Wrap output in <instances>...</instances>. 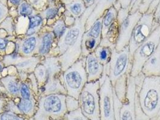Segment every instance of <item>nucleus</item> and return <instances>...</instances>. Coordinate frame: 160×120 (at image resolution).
<instances>
[{
    "label": "nucleus",
    "mask_w": 160,
    "mask_h": 120,
    "mask_svg": "<svg viewBox=\"0 0 160 120\" xmlns=\"http://www.w3.org/2000/svg\"><path fill=\"white\" fill-rule=\"evenodd\" d=\"M98 1L96 0L92 6L86 8L84 13L75 19L72 26L67 28L64 34L56 41V45L48 55V56L58 57L62 72L66 70L81 57V41L86 31V22Z\"/></svg>",
    "instance_id": "1"
},
{
    "label": "nucleus",
    "mask_w": 160,
    "mask_h": 120,
    "mask_svg": "<svg viewBox=\"0 0 160 120\" xmlns=\"http://www.w3.org/2000/svg\"><path fill=\"white\" fill-rule=\"evenodd\" d=\"M112 54L110 60L104 67V73L111 81L113 90L122 102L125 100L128 78L132 70V56L129 52V46L120 51L112 48Z\"/></svg>",
    "instance_id": "2"
},
{
    "label": "nucleus",
    "mask_w": 160,
    "mask_h": 120,
    "mask_svg": "<svg viewBox=\"0 0 160 120\" xmlns=\"http://www.w3.org/2000/svg\"><path fill=\"white\" fill-rule=\"evenodd\" d=\"M134 80L143 111L149 118L155 117L160 109V76L145 77L141 72Z\"/></svg>",
    "instance_id": "3"
},
{
    "label": "nucleus",
    "mask_w": 160,
    "mask_h": 120,
    "mask_svg": "<svg viewBox=\"0 0 160 120\" xmlns=\"http://www.w3.org/2000/svg\"><path fill=\"white\" fill-rule=\"evenodd\" d=\"M66 95L57 94L41 96L38 98V108L28 120H60L68 113Z\"/></svg>",
    "instance_id": "4"
},
{
    "label": "nucleus",
    "mask_w": 160,
    "mask_h": 120,
    "mask_svg": "<svg viewBox=\"0 0 160 120\" xmlns=\"http://www.w3.org/2000/svg\"><path fill=\"white\" fill-rule=\"evenodd\" d=\"M85 65L86 58L80 57L78 60L59 75V78L66 89V95L77 100L79 99L82 89L88 83Z\"/></svg>",
    "instance_id": "5"
},
{
    "label": "nucleus",
    "mask_w": 160,
    "mask_h": 120,
    "mask_svg": "<svg viewBox=\"0 0 160 120\" xmlns=\"http://www.w3.org/2000/svg\"><path fill=\"white\" fill-rule=\"evenodd\" d=\"M160 39V25L153 21L151 35L137 49L132 55L131 76L136 77L142 72L145 63L152 56L157 47Z\"/></svg>",
    "instance_id": "6"
},
{
    "label": "nucleus",
    "mask_w": 160,
    "mask_h": 120,
    "mask_svg": "<svg viewBox=\"0 0 160 120\" xmlns=\"http://www.w3.org/2000/svg\"><path fill=\"white\" fill-rule=\"evenodd\" d=\"M99 81L88 82L82 89L79 103L81 112L89 120H101L99 89Z\"/></svg>",
    "instance_id": "7"
},
{
    "label": "nucleus",
    "mask_w": 160,
    "mask_h": 120,
    "mask_svg": "<svg viewBox=\"0 0 160 120\" xmlns=\"http://www.w3.org/2000/svg\"><path fill=\"white\" fill-rule=\"evenodd\" d=\"M138 10L129 14V8H120L118 11L117 21L119 25V37L115 49L120 51L129 45L133 30L142 16Z\"/></svg>",
    "instance_id": "8"
},
{
    "label": "nucleus",
    "mask_w": 160,
    "mask_h": 120,
    "mask_svg": "<svg viewBox=\"0 0 160 120\" xmlns=\"http://www.w3.org/2000/svg\"><path fill=\"white\" fill-rule=\"evenodd\" d=\"M99 108L101 120H116L114 109L113 88L109 78L103 74L99 80Z\"/></svg>",
    "instance_id": "9"
},
{
    "label": "nucleus",
    "mask_w": 160,
    "mask_h": 120,
    "mask_svg": "<svg viewBox=\"0 0 160 120\" xmlns=\"http://www.w3.org/2000/svg\"><path fill=\"white\" fill-rule=\"evenodd\" d=\"M153 13H145L135 26L128 45L132 58L137 49L151 35L153 30Z\"/></svg>",
    "instance_id": "10"
},
{
    "label": "nucleus",
    "mask_w": 160,
    "mask_h": 120,
    "mask_svg": "<svg viewBox=\"0 0 160 120\" xmlns=\"http://www.w3.org/2000/svg\"><path fill=\"white\" fill-rule=\"evenodd\" d=\"M39 56H23L13 52L2 56L1 61L5 67L13 66L16 69L18 74H30L34 72L36 66L42 60Z\"/></svg>",
    "instance_id": "11"
},
{
    "label": "nucleus",
    "mask_w": 160,
    "mask_h": 120,
    "mask_svg": "<svg viewBox=\"0 0 160 120\" xmlns=\"http://www.w3.org/2000/svg\"><path fill=\"white\" fill-rule=\"evenodd\" d=\"M136 84L134 77L130 75L125 100L122 102L119 113L120 120H136L135 112Z\"/></svg>",
    "instance_id": "12"
},
{
    "label": "nucleus",
    "mask_w": 160,
    "mask_h": 120,
    "mask_svg": "<svg viewBox=\"0 0 160 120\" xmlns=\"http://www.w3.org/2000/svg\"><path fill=\"white\" fill-rule=\"evenodd\" d=\"M37 108L38 100L36 98L24 99L18 98L13 100L8 98L6 111H12L19 115H24L29 119L34 115Z\"/></svg>",
    "instance_id": "13"
},
{
    "label": "nucleus",
    "mask_w": 160,
    "mask_h": 120,
    "mask_svg": "<svg viewBox=\"0 0 160 120\" xmlns=\"http://www.w3.org/2000/svg\"><path fill=\"white\" fill-rule=\"evenodd\" d=\"M38 41V33L30 36H25L22 39H16L14 52L21 56H37Z\"/></svg>",
    "instance_id": "14"
},
{
    "label": "nucleus",
    "mask_w": 160,
    "mask_h": 120,
    "mask_svg": "<svg viewBox=\"0 0 160 120\" xmlns=\"http://www.w3.org/2000/svg\"><path fill=\"white\" fill-rule=\"evenodd\" d=\"M38 47L37 56L45 57L48 56L55 43V36L51 26H43L38 32Z\"/></svg>",
    "instance_id": "15"
},
{
    "label": "nucleus",
    "mask_w": 160,
    "mask_h": 120,
    "mask_svg": "<svg viewBox=\"0 0 160 120\" xmlns=\"http://www.w3.org/2000/svg\"><path fill=\"white\" fill-rule=\"evenodd\" d=\"M86 71L88 75V82L99 80L104 73V66L95 56L94 52L86 58Z\"/></svg>",
    "instance_id": "16"
},
{
    "label": "nucleus",
    "mask_w": 160,
    "mask_h": 120,
    "mask_svg": "<svg viewBox=\"0 0 160 120\" xmlns=\"http://www.w3.org/2000/svg\"><path fill=\"white\" fill-rule=\"evenodd\" d=\"M1 84L4 89V94L8 98L16 99L19 98V86L21 80L18 75L8 74L0 79Z\"/></svg>",
    "instance_id": "17"
},
{
    "label": "nucleus",
    "mask_w": 160,
    "mask_h": 120,
    "mask_svg": "<svg viewBox=\"0 0 160 120\" xmlns=\"http://www.w3.org/2000/svg\"><path fill=\"white\" fill-rule=\"evenodd\" d=\"M116 0H98L95 8L88 16L85 25L86 31H88L96 21L103 17L106 11L114 5Z\"/></svg>",
    "instance_id": "18"
},
{
    "label": "nucleus",
    "mask_w": 160,
    "mask_h": 120,
    "mask_svg": "<svg viewBox=\"0 0 160 120\" xmlns=\"http://www.w3.org/2000/svg\"><path fill=\"white\" fill-rule=\"evenodd\" d=\"M142 72L145 77L160 76V42L152 56L144 64Z\"/></svg>",
    "instance_id": "19"
},
{
    "label": "nucleus",
    "mask_w": 160,
    "mask_h": 120,
    "mask_svg": "<svg viewBox=\"0 0 160 120\" xmlns=\"http://www.w3.org/2000/svg\"><path fill=\"white\" fill-rule=\"evenodd\" d=\"M57 94L66 95V89L60 79L59 76L50 77L48 78L45 85L40 89L38 98L41 96Z\"/></svg>",
    "instance_id": "20"
},
{
    "label": "nucleus",
    "mask_w": 160,
    "mask_h": 120,
    "mask_svg": "<svg viewBox=\"0 0 160 120\" xmlns=\"http://www.w3.org/2000/svg\"><path fill=\"white\" fill-rule=\"evenodd\" d=\"M40 63L45 67L48 78L50 77L59 76L62 72L58 56L43 57Z\"/></svg>",
    "instance_id": "21"
},
{
    "label": "nucleus",
    "mask_w": 160,
    "mask_h": 120,
    "mask_svg": "<svg viewBox=\"0 0 160 120\" xmlns=\"http://www.w3.org/2000/svg\"><path fill=\"white\" fill-rule=\"evenodd\" d=\"M119 37V25L118 21L114 22L106 36L102 38L100 46L109 48H115Z\"/></svg>",
    "instance_id": "22"
},
{
    "label": "nucleus",
    "mask_w": 160,
    "mask_h": 120,
    "mask_svg": "<svg viewBox=\"0 0 160 120\" xmlns=\"http://www.w3.org/2000/svg\"><path fill=\"white\" fill-rule=\"evenodd\" d=\"M118 11L112 6L104 13L102 22V38L104 37L114 22L117 21Z\"/></svg>",
    "instance_id": "23"
},
{
    "label": "nucleus",
    "mask_w": 160,
    "mask_h": 120,
    "mask_svg": "<svg viewBox=\"0 0 160 120\" xmlns=\"http://www.w3.org/2000/svg\"><path fill=\"white\" fill-rule=\"evenodd\" d=\"M101 41L92 37L82 36L81 41V57L86 58L91 53L94 52L96 48L100 45Z\"/></svg>",
    "instance_id": "24"
},
{
    "label": "nucleus",
    "mask_w": 160,
    "mask_h": 120,
    "mask_svg": "<svg viewBox=\"0 0 160 120\" xmlns=\"http://www.w3.org/2000/svg\"><path fill=\"white\" fill-rule=\"evenodd\" d=\"M43 18L40 15H34L30 16L28 27L25 36H30L38 34L43 27Z\"/></svg>",
    "instance_id": "25"
},
{
    "label": "nucleus",
    "mask_w": 160,
    "mask_h": 120,
    "mask_svg": "<svg viewBox=\"0 0 160 120\" xmlns=\"http://www.w3.org/2000/svg\"><path fill=\"white\" fill-rule=\"evenodd\" d=\"M94 54L99 61L104 67H105L108 64L110 60L112 54V48L99 45L94 51Z\"/></svg>",
    "instance_id": "26"
},
{
    "label": "nucleus",
    "mask_w": 160,
    "mask_h": 120,
    "mask_svg": "<svg viewBox=\"0 0 160 120\" xmlns=\"http://www.w3.org/2000/svg\"><path fill=\"white\" fill-rule=\"evenodd\" d=\"M33 73L38 82L40 91V89L45 85L48 80V77L47 70L44 65L40 63L35 68Z\"/></svg>",
    "instance_id": "27"
},
{
    "label": "nucleus",
    "mask_w": 160,
    "mask_h": 120,
    "mask_svg": "<svg viewBox=\"0 0 160 120\" xmlns=\"http://www.w3.org/2000/svg\"><path fill=\"white\" fill-rule=\"evenodd\" d=\"M102 17L98 19L96 22L93 24L91 28L88 31H85L84 36L92 37L97 40L101 41L102 39Z\"/></svg>",
    "instance_id": "28"
},
{
    "label": "nucleus",
    "mask_w": 160,
    "mask_h": 120,
    "mask_svg": "<svg viewBox=\"0 0 160 120\" xmlns=\"http://www.w3.org/2000/svg\"><path fill=\"white\" fill-rule=\"evenodd\" d=\"M19 98L24 99L36 98V95L31 88L28 79L25 81H21L20 83Z\"/></svg>",
    "instance_id": "29"
},
{
    "label": "nucleus",
    "mask_w": 160,
    "mask_h": 120,
    "mask_svg": "<svg viewBox=\"0 0 160 120\" xmlns=\"http://www.w3.org/2000/svg\"><path fill=\"white\" fill-rule=\"evenodd\" d=\"M51 28L52 32H54V34L55 36V39L56 41H57L64 34L68 27L65 24L64 20L58 19L51 26Z\"/></svg>",
    "instance_id": "30"
},
{
    "label": "nucleus",
    "mask_w": 160,
    "mask_h": 120,
    "mask_svg": "<svg viewBox=\"0 0 160 120\" xmlns=\"http://www.w3.org/2000/svg\"><path fill=\"white\" fill-rule=\"evenodd\" d=\"M69 9L73 17L75 19L81 16L86 10L84 4L81 1H76L73 2L72 4L69 6Z\"/></svg>",
    "instance_id": "31"
},
{
    "label": "nucleus",
    "mask_w": 160,
    "mask_h": 120,
    "mask_svg": "<svg viewBox=\"0 0 160 120\" xmlns=\"http://www.w3.org/2000/svg\"><path fill=\"white\" fill-rule=\"evenodd\" d=\"M135 112L136 120H149L150 118L144 113L139 102L138 93L136 89L135 93Z\"/></svg>",
    "instance_id": "32"
},
{
    "label": "nucleus",
    "mask_w": 160,
    "mask_h": 120,
    "mask_svg": "<svg viewBox=\"0 0 160 120\" xmlns=\"http://www.w3.org/2000/svg\"><path fill=\"white\" fill-rule=\"evenodd\" d=\"M64 120H89L81 112L80 108L68 113L63 117Z\"/></svg>",
    "instance_id": "33"
},
{
    "label": "nucleus",
    "mask_w": 160,
    "mask_h": 120,
    "mask_svg": "<svg viewBox=\"0 0 160 120\" xmlns=\"http://www.w3.org/2000/svg\"><path fill=\"white\" fill-rule=\"evenodd\" d=\"M14 39L15 37L13 36L4 37L0 35V56L2 57L6 55L9 43L10 41H14Z\"/></svg>",
    "instance_id": "34"
},
{
    "label": "nucleus",
    "mask_w": 160,
    "mask_h": 120,
    "mask_svg": "<svg viewBox=\"0 0 160 120\" xmlns=\"http://www.w3.org/2000/svg\"><path fill=\"white\" fill-rule=\"evenodd\" d=\"M0 120H25L14 112L9 111H5L0 113Z\"/></svg>",
    "instance_id": "35"
},
{
    "label": "nucleus",
    "mask_w": 160,
    "mask_h": 120,
    "mask_svg": "<svg viewBox=\"0 0 160 120\" xmlns=\"http://www.w3.org/2000/svg\"><path fill=\"white\" fill-rule=\"evenodd\" d=\"M66 106H67V109L68 112L76 110L80 108L79 100L75 99L72 97L66 95Z\"/></svg>",
    "instance_id": "36"
},
{
    "label": "nucleus",
    "mask_w": 160,
    "mask_h": 120,
    "mask_svg": "<svg viewBox=\"0 0 160 120\" xmlns=\"http://www.w3.org/2000/svg\"><path fill=\"white\" fill-rule=\"evenodd\" d=\"M19 13L22 16L30 17L32 15L33 8L28 3L23 2L19 6Z\"/></svg>",
    "instance_id": "37"
},
{
    "label": "nucleus",
    "mask_w": 160,
    "mask_h": 120,
    "mask_svg": "<svg viewBox=\"0 0 160 120\" xmlns=\"http://www.w3.org/2000/svg\"><path fill=\"white\" fill-rule=\"evenodd\" d=\"M132 0H116L114 7L119 11L120 8H129Z\"/></svg>",
    "instance_id": "38"
},
{
    "label": "nucleus",
    "mask_w": 160,
    "mask_h": 120,
    "mask_svg": "<svg viewBox=\"0 0 160 120\" xmlns=\"http://www.w3.org/2000/svg\"><path fill=\"white\" fill-rule=\"evenodd\" d=\"M153 0H142V2L140 4V6L139 7L138 11L144 14L145 13L148 9L149 8L151 3L152 2Z\"/></svg>",
    "instance_id": "39"
},
{
    "label": "nucleus",
    "mask_w": 160,
    "mask_h": 120,
    "mask_svg": "<svg viewBox=\"0 0 160 120\" xmlns=\"http://www.w3.org/2000/svg\"><path fill=\"white\" fill-rule=\"evenodd\" d=\"M58 13V10L56 8H48L45 12V17L48 19H52L54 18Z\"/></svg>",
    "instance_id": "40"
},
{
    "label": "nucleus",
    "mask_w": 160,
    "mask_h": 120,
    "mask_svg": "<svg viewBox=\"0 0 160 120\" xmlns=\"http://www.w3.org/2000/svg\"><path fill=\"white\" fill-rule=\"evenodd\" d=\"M160 1V0H153L146 13H153L155 11V10H156V8L157 7Z\"/></svg>",
    "instance_id": "41"
},
{
    "label": "nucleus",
    "mask_w": 160,
    "mask_h": 120,
    "mask_svg": "<svg viewBox=\"0 0 160 120\" xmlns=\"http://www.w3.org/2000/svg\"><path fill=\"white\" fill-rule=\"evenodd\" d=\"M153 17H154V22L157 24L160 25V1L155 11L153 13Z\"/></svg>",
    "instance_id": "42"
},
{
    "label": "nucleus",
    "mask_w": 160,
    "mask_h": 120,
    "mask_svg": "<svg viewBox=\"0 0 160 120\" xmlns=\"http://www.w3.org/2000/svg\"><path fill=\"white\" fill-rule=\"evenodd\" d=\"M7 101L4 96H0V113L6 110Z\"/></svg>",
    "instance_id": "43"
},
{
    "label": "nucleus",
    "mask_w": 160,
    "mask_h": 120,
    "mask_svg": "<svg viewBox=\"0 0 160 120\" xmlns=\"http://www.w3.org/2000/svg\"><path fill=\"white\" fill-rule=\"evenodd\" d=\"M6 12L2 6H0V24L2 22L4 19L6 17Z\"/></svg>",
    "instance_id": "44"
},
{
    "label": "nucleus",
    "mask_w": 160,
    "mask_h": 120,
    "mask_svg": "<svg viewBox=\"0 0 160 120\" xmlns=\"http://www.w3.org/2000/svg\"><path fill=\"white\" fill-rule=\"evenodd\" d=\"M96 1V0H84V2L87 7H90L92 6L94 2Z\"/></svg>",
    "instance_id": "45"
},
{
    "label": "nucleus",
    "mask_w": 160,
    "mask_h": 120,
    "mask_svg": "<svg viewBox=\"0 0 160 120\" xmlns=\"http://www.w3.org/2000/svg\"><path fill=\"white\" fill-rule=\"evenodd\" d=\"M4 95L5 96V94H4V89L3 88V87L1 84V82L0 81V96H4Z\"/></svg>",
    "instance_id": "46"
},
{
    "label": "nucleus",
    "mask_w": 160,
    "mask_h": 120,
    "mask_svg": "<svg viewBox=\"0 0 160 120\" xmlns=\"http://www.w3.org/2000/svg\"><path fill=\"white\" fill-rule=\"evenodd\" d=\"M10 2L14 5H19L21 2V0H9Z\"/></svg>",
    "instance_id": "47"
},
{
    "label": "nucleus",
    "mask_w": 160,
    "mask_h": 120,
    "mask_svg": "<svg viewBox=\"0 0 160 120\" xmlns=\"http://www.w3.org/2000/svg\"><path fill=\"white\" fill-rule=\"evenodd\" d=\"M4 68H5L4 65L3 64L2 61L1 60V61H0V74H1V73H2V72L4 70Z\"/></svg>",
    "instance_id": "48"
},
{
    "label": "nucleus",
    "mask_w": 160,
    "mask_h": 120,
    "mask_svg": "<svg viewBox=\"0 0 160 120\" xmlns=\"http://www.w3.org/2000/svg\"><path fill=\"white\" fill-rule=\"evenodd\" d=\"M156 118H157V120H160V109L159 112L158 113V114H157V115L156 116Z\"/></svg>",
    "instance_id": "49"
},
{
    "label": "nucleus",
    "mask_w": 160,
    "mask_h": 120,
    "mask_svg": "<svg viewBox=\"0 0 160 120\" xmlns=\"http://www.w3.org/2000/svg\"><path fill=\"white\" fill-rule=\"evenodd\" d=\"M157 120V118H156V117H154V118H150V120Z\"/></svg>",
    "instance_id": "50"
},
{
    "label": "nucleus",
    "mask_w": 160,
    "mask_h": 120,
    "mask_svg": "<svg viewBox=\"0 0 160 120\" xmlns=\"http://www.w3.org/2000/svg\"><path fill=\"white\" fill-rule=\"evenodd\" d=\"M64 120V119H63H63H61V120Z\"/></svg>",
    "instance_id": "51"
},
{
    "label": "nucleus",
    "mask_w": 160,
    "mask_h": 120,
    "mask_svg": "<svg viewBox=\"0 0 160 120\" xmlns=\"http://www.w3.org/2000/svg\"><path fill=\"white\" fill-rule=\"evenodd\" d=\"M0 57H1V56H0ZM1 57H2V56H1Z\"/></svg>",
    "instance_id": "52"
}]
</instances>
